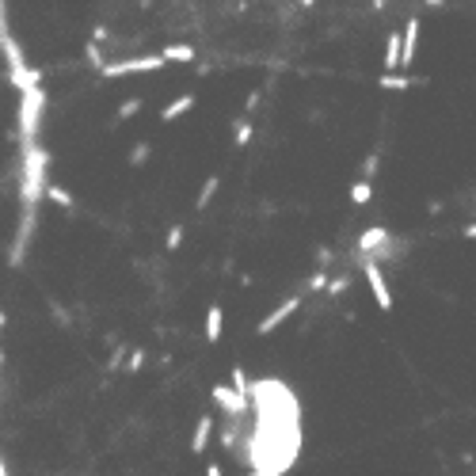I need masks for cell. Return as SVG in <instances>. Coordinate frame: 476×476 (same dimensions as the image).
I'll use <instances>...</instances> for the list:
<instances>
[{
	"label": "cell",
	"instance_id": "1",
	"mask_svg": "<svg viewBox=\"0 0 476 476\" xmlns=\"http://www.w3.org/2000/svg\"><path fill=\"white\" fill-rule=\"evenodd\" d=\"M252 400H256V430L248 438V457L256 461V472H286L301 446L297 400L279 381H256Z\"/></svg>",
	"mask_w": 476,
	"mask_h": 476
},
{
	"label": "cell",
	"instance_id": "2",
	"mask_svg": "<svg viewBox=\"0 0 476 476\" xmlns=\"http://www.w3.org/2000/svg\"><path fill=\"white\" fill-rule=\"evenodd\" d=\"M0 53H4L8 61V76H12V84L24 92V88H35L42 84V73L31 69V65L24 61V50H19V42L12 35V24H8V4L0 0Z\"/></svg>",
	"mask_w": 476,
	"mask_h": 476
},
{
	"label": "cell",
	"instance_id": "3",
	"mask_svg": "<svg viewBox=\"0 0 476 476\" xmlns=\"http://www.w3.org/2000/svg\"><path fill=\"white\" fill-rule=\"evenodd\" d=\"M42 110H46V92H42V84L24 88V92H19V141H38Z\"/></svg>",
	"mask_w": 476,
	"mask_h": 476
},
{
	"label": "cell",
	"instance_id": "4",
	"mask_svg": "<svg viewBox=\"0 0 476 476\" xmlns=\"http://www.w3.org/2000/svg\"><path fill=\"white\" fill-rule=\"evenodd\" d=\"M164 53H141V58H118V61H107L99 76H107V81H115V76H134V73H157L164 69Z\"/></svg>",
	"mask_w": 476,
	"mask_h": 476
},
{
	"label": "cell",
	"instance_id": "5",
	"mask_svg": "<svg viewBox=\"0 0 476 476\" xmlns=\"http://www.w3.org/2000/svg\"><path fill=\"white\" fill-rule=\"evenodd\" d=\"M358 267L366 271V282H370L373 297H378V309H381V313H393V294H389V282H385L381 263L373 256H366V252H358Z\"/></svg>",
	"mask_w": 476,
	"mask_h": 476
},
{
	"label": "cell",
	"instance_id": "6",
	"mask_svg": "<svg viewBox=\"0 0 476 476\" xmlns=\"http://www.w3.org/2000/svg\"><path fill=\"white\" fill-rule=\"evenodd\" d=\"M358 252H366L373 259H393L396 256V240L389 237V229H366L358 237Z\"/></svg>",
	"mask_w": 476,
	"mask_h": 476
},
{
	"label": "cell",
	"instance_id": "7",
	"mask_svg": "<svg viewBox=\"0 0 476 476\" xmlns=\"http://www.w3.org/2000/svg\"><path fill=\"white\" fill-rule=\"evenodd\" d=\"M209 396H214V404L229 415H248L252 412V396H240L237 389H229V385H214Z\"/></svg>",
	"mask_w": 476,
	"mask_h": 476
},
{
	"label": "cell",
	"instance_id": "8",
	"mask_svg": "<svg viewBox=\"0 0 476 476\" xmlns=\"http://www.w3.org/2000/svg\"><path fill=\"white\" fill-rule=\"evenodd\" d=\"M301 301H305V297H301V294L286 297V301H282L279 309H274V313H267V316H263V320H259V336H271V331H274V328H282V324H286V320H290V316L297 313V309H301Z\"/></svg>",
	"mask_w": 476,
	"mask_h": 476
},
{
	"label": "cell",
	"instance_id": "9",
	"mask_svg": "<svg viewBox=\"0 0 476 476\" xmlns=\"http://www.w3.org/2000/svg\"><path fill=\"white\" fill-rule=\"evenodd\" d=\"M415 42H419V19H408V27L400 31V73L412 69V61H415Z\"/></svg>",
	"mask_w": 476,
	"mask_h": 476
},
{
	"label": "cell",
	"instance_id": "10",
	"mask_svg": "<svg viewBox=\"0 0 476 476\" xmlns=\"http://www.w3.org/2000/svg\"><path fill=\"white\" fill-rule=\"evenodd\" d=\"M221 328H225V309L209 305L206 309V343H217L221 339Z\"/></svg>",
	"mask_w": 476,
	"mask_h": 476
},
{
	"label": "cell",
	"instance_id": "11",
	"mask_svg": "<svg viewBox=\"0 0 476 476\" xmlns=\"http://www.w3.org/2000/svg\"><path fill=\"white\" fill-rule=\"evenodd\" d=\"M195 103H198L195 95H175L172 103H168V107L160 110V123H175V118H180V115H187V110H191Z\"/></svg>",
	"mask_w": 476,
	"mask_h": 476
},
{
	"label": "cell",
	"instance_id": "12",
	"mask_svg": "<svg viewBox=\"0 0 476 476\" xmlns=\"http://www.w3.org/2000/svg\"><path fill=\"white\" fill-rule=\"evenodd\" d=\"M214 435V415H202L195 427V438H191V453H206V442Z\"/></svg>",
	"mask_w": 476,
	"mask_h": 476
},
{
	"label": "cell",
	"instance_id": "13",
	"mask_svg": "<svg viewBox=\"0 0 476 476\" xmlns=\"http://www.w3.org/2000/svg\"><path fill=\"white\" fill-rule=\"evenodd\" d=\"M415 84H423V81H415V76H400V69L381 76V88H385V92H408V88H415Z\"/></svg>",
	"mask_w": 476,
	"mask_h": 476
},
{
	"label": "cell",
	"instance_id": "14",
	"mask_svg": "<svg viewBox=\"0 0 476 476\" xmlns=\"http://www.w3.org/2000/svg\"><path fill=\"white\" fill-rule=\"evenodd\" d=\"M164 61H183V65H191L195 61V46H187V42H175V46H164Z\"/></svg>",
	"mask_w": 476,
	"mask_h": 476
},
{
	"label": "cell",
	"instance_id": "15",
	"mask_svg": "<svg viewBox=\"0 0 476 476\" xmlns=\"http://www.w3.org/2000/svg\"><path fill=\"white\" fill-rule=\"evenodd\" d=\"M46 198L53 206H61V209H73L76 202H73V195L65 191V187H58V183H46Z\"/></svg>",
	"mask_w": 476,
	"mask_h": 476
},
{
	"label": "cell",
	"instance_id": "16",
	"mask_svg": "<svg viewBox=\"0 0 476 476\" xmlns=\"http://www.w3.org/2000/svg\"><path fill=\"white\" fill-rule=\"evenodd\" d=\"M370 198H373V183L366 180V175H362V180L351 187V202H354V206H366Z\"/></svg>",
	"mask_w": 476,
	"mask_h": 476
},
{
	"label": "cell",
	"instance_id": "17",
	"mask_svg": "<svg viewBox=\"0 0 476 476\" xmlns=\"http://www.w3.org/2000/svg\"><path fill=\"white\" fill-rule=\"evenodd\" d=\"M232 126H237V130H232V138H237V145H240V149H244L248 141L256 138V126H252V118H237Z\"/></svg>",
	"mask_w": 476,
	"mask_h": 476
},
{
	"label": "cell",
	"instance_id": "18",
	"mask_svg": "<svg viewBox=\"0 0 476 476\" xmlns=\"http://www.w3.org/2000/svg\"><path fill=\"white\" fill-rule=\"evenodd\" d=\"M217 187H221V180H217V175H209V180L202 183V191H198V198H195V209H206L209 198L217 195Z\"/></svg>",
	"mask_w": 476,
	"mask_h": 476
},
{
	"label": "cell",
	"instance_id": "19",
	"mask_svg": "<svg viewBox=\"0 0 476 476\" xmlns=\"http://www.w3.org/2000/svg\"><path fill=\"white\" fill-rule=\"evenodd\" d=\"M84 53H88V65H92L95 73H99V69H103V65H107V58H103V50H99V42H95V38L88 42V50H84Z\"/></svg>",
	"mask_w": 476,
	"mask_h": 476
},
{
	"label": "cell",
	"instance_id": "20",
	"mask_svg": "<svg viewBox=\"0 0 476 476\" xmlns=\"http://www.w3.org/2000/svg\"><path fill=\"white\" fill-rule=\"evenodd\" d=\"M141 110V95H134V99H126L123 107H118V115H115V123H126V118H134Z\"/></svg>",
	"mask_w": 476,
	"mask_h": 476
},
{
	"label": "cell",
	"instance_id": "21",
	"mask_svg": "<svg viewBox=\"0 0 476 476\" xmlns=\"http://www.w3.org/2000/svg\"><path fill=\"white\" fill-rule=\"evenodd\" d=\"M149 152H152V145H149V141H138V145L130 149V164H134V168H141V164L149 160Z\"/></svg>",
	"mask_w": 476,
	"mask_h": 476
},
{
	"label": "cell",
	"instance_id": "22",
	"mask_svg": "<svg viewBox=\"0 0 476 476\" xmlns=\"http://www.w3.org/2000/svg\"><path fill=\"white\" fill-rule=\"evenodd\" d=\"M328 279H331V274H328L324 267H320V271H313V274H309L305 290H309V294H313V290H328Z\"/></svg>",
	"mask_w": 476,
	"mask_h": 476
},
{
	"label": "cell",
	"instance_id": "23",
	"mask_svg": "<svg viewBox=\"0 0 476 476\" xmlns=\"http://www.w3.org/2000/svg\"><path fill=\"white\" fill-rule=\"evenodd\" d=\"M232 389H237L240 396H252V381L244 378V370H240V366H232Z\"/></svg>",
	"mask_w": 476,
	"mask_h": 476
},
{
	"label": "cell",
	"instance_id": "24",
	"mask_svg": "<svg viewBox=\"0 0 476 476\" xmlns=\"http://www.w3.org/2000/svg\"><path fill=\"white\" fill-rule=\"evenodd\" d=\"M141 366H145V347H138L134 354H130V362H126V370H123V373H138Z\"/></svg>",
	"mask_w": 476,
	"mask_h": 476
},
{
	"label": "cell",
	"instance_id": "25",
	"mask_svg": "<svg viewBox=\"0 0 476 476\" xmlns=\"http://www.w3.org/2000/svg\"><path fill=\"white\" fill-rule=\"evenodd\" d=\"M180 244H183V225H172V229H168V244H164V248H168V252H180Z\"/></svg>",
	"mask_w": 476,
	"mask_h": 476
},
{
	"label": "cell",
	"instance_id": "26",
	"mask_svg": "<svg viewBox=\"0 0 476 476\" xmlns=\"http://www.w3.org/2000/svg\"><path fill=\"white\" fill-rule=\"evenodd\" d=\"M347 286H351L347 274H339V279H328V294H331V297H339L343 290H347Z\"/></svg>",
	"mask_w": 476,
	"mask_h": 476
},
{
	"label": "cell",
	"instance_id": "27",
	"mask_svg": "<svg viewBox=\"0 0 476 476\" xmlns=\"http://www.w3.org/2000/svg\"><path fill=\"white\" fill-rule=\"evenodd\" d=\"M378 164H381L378 152H370V157L362 160V175H366V180H373V175H378Z\"/></svg>",
	"mask_w": 476,
	"mask_h": 476
},
{
	"label": "cell",
	"instance_id": "28",
	"mask_svg": "<svg viewBox=\"0 0 476 476\" xmlns=\"http://www.w3.org/2000/svg\"><path fill=\"white\" fill-rule=\"evenodd\" d=\"M123 354H126V347H115V351H110V358H107V370H110V373H118V366H123Z\"/></svg>",
	"mask_w": 476,
	"mask_h": 476
},
{
	"label": "cell",
	"instance_id": "29",
	"mask_svg": "<svg viewBox=\"0 0 476 476\" xmlns=\"http://www.w3.org/2000/svg\"><path fill=\"white\" fill-rule=\"evenodd\" d=\"M92 38H95V42H99V46H103V42H107V38H110V31H107V27H103V24H95V27H92Z\"/></svg>",
	"mask_w": 476,
	"mask_h": 476
},
{
	"label": "cell",
	"instance_id": "30",
	"mask_svg": "<svg viewBox=\"0 0 476 476\" xmlns=\"http://www.w3.org/2000/svg\"><path fill=\"white\" fill-rule=\"evenodd\" d=\"M316 263H320V267H328V263H331V252L320 248V252H316Z\"/></svg>",
	"mask_w": 476,
	"mask_h": 476
},
{
	"label": "cell",
	"instance_id": "31",
	"mask_svg": "<svg viewBox=\"0 0 476 476\" xmlns=\"http://www.w3.org/2000/svg\"><path fill=\"white\" fill-rule=\"evenodd\" d=\"M259 107V92H252L248 99H244V110H256Z\"/></svg>",
	"mask_w": 476,
	"mask_h": 476
},
{
	"label": "cell",
	"instance_id": "32",
	"mask_svg": "<svg viewBox=\"0 0 476 476\" xmlns=\"http://www.w3.org/2000/svg\"><path fill=\"white\" fill-rule=\"evenodd\" d=\"M53 320H58V324H69V313H65V309H58V305H53Z\"/></svg>",
	"mask_w": 476,
	"mask_h": 476
},
{
	"label": "cell",
	"instance_id": "33",
	"mask_svg": "<svg viewBox=\"0 0 476 476\" xmlns=\"http://www.w3.org/2000/svg\"><path fill=\"white\" fill-rule=\"evenodd\" d=\"M461 232H465V237H469V240H476V221H472V225H465Z\"/></svg>",
	"mask_w": 476,
	"mask_h": 476
},
{
	"label": "cell",
	"instance_id": "34",
	"mask_svg": "<svg viewBox=\"0 0 476 476\" xmlns=\"http://www.w3.org/2000/svg\"><path fill=\"white\" fill-rule=\"evenodd\" d=\"M427 8H446V0H423Z\"/></svg>",
	"mask_w": 476,
	"mask_h": 476
},
{
	"label": "cell",
	"instance_id": "35",
	"mask_svg": "<svg viewBox=\"0 0 476 476\" xmlns=\"http://www.w3.org/2000/svg\"><path fill=\"white\" fill-rule=\"evenodd\" d=\"M297 4H301V8H313V4H316V0H297Z\"/></svg>",
	"mask_w": 476,
	"mask_h": 476
},
{
	"label": "cell",
	"instance_id": "36",
	"mask_svg": "<svg viewBox=\"0 0 476 476\" xmlns=\"http://www.w3.org/2000/svg\"><path fill=\"white\" fill-rule=\"evenodd\" d=\"M8 324V313H4V309H0V328H4Z\"/></svg>",
	"mask_w": 476,
	"mask_h": 476
},
{
	"label": "cell",
	"instance_id": "37",
	"mask_svg": "<svg viewBox=\"0 0 476 476\" xmlns=\"http://www.w3.org/2000/svg\"><path fill=\"white\" fill-rule=\"evenodd\" d=\"M4 472H8V465H4V461H0V476H4Z\"/></svg>",
	"mask_w": 476,
	"mask_h": 476
},
{
	"label": "cell",
	"instance_id": "38",
	"mask_svg": "<svg viewBox=\"0 0 476 476\" xmlns=\"http://www.w3.org/2000/svg\"><path fill=\"white\" fill-rule=\"evenodd\" d=\"M0 366H4V351H0Z\"/></svg>",
	"mask_w": 476,
	"mask_h": 476
}]
</instances>
